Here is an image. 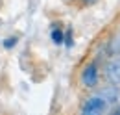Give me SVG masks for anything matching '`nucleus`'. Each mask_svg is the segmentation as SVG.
<instances>
[{
  "mask_svg": "<svg viewBox=\"0 0 120 115\" xmlns=\"http://www.w3.org/2000/svg\"><path fill=\"white\" fill-rule=\"evenodd\" d=\"M116 106H120V87L116 84H109L105 87L94 89L89 97L81 102L79 111L83 115L113 113V110Z\"/></svg>",
  "mask_w": 120,
  "mask_h": 115,
  "instance_id": "f257e3e1",
  "label": "nucleus"
},
{
  "mask_svg": "<svg viewBox=\"0 0 120 115\" xmlns=\"http://www.w3.org/2000/svg\"><path fill=\"white\" fill-rule=\"evenodd\" d=\"M81 84L87 89H96L100 84V67L96 61H90L81 71Z\"/></svg>",
  "mask_w": 120,
  "mask_h": 115,
  "instance_id": "f03ea898",
  "label": "nucleus"
},
{
  "mask_svg": "<svg viewBox=\"0 0 120 115\" xmlns=\"http://www.w3.org/2000/svg\"><path fill=\"white\" fill-rule=\"evenodd\" d=\"M104 78L107 84L120 86V54H113V58L104 65Z\"/></svg>",
  "mask_w": 120,
  "mask_h": 115,
  "instance_id": "7ed1b4c3",
  "label": "nucleus"
},
{
  "mask_svg": "<svg viewBox=\"0 0 120 115\" xmlns=\"http://www.w3.org/2000/svg\"><path fill=\"white\" fill-rule=\"evenodd\" d=\"M50 39H52L56 45H61L63 39H65V32H63L59 26H54V28L50 30Z\"/></svg>",
  "mask_w": 120,
  "mask_h": 115,
  "instance_id": "20e7f679",
  "label": "nucleus"
},
{
  "mask_svg": "<svg viewBox=\"0 0 120 115\" xmlns=\"http://www.w3.org/2000/svg\"><path fill=\"white\" fill-rule=\"evenodd\" d=\"M15 43H17L15 37H9V39H6V41H4V46H6V48H9V46H13Z\"/></svg>",
  "mask_w": 120,
  "mask_h": 115,
  "instance_id": "39448f33",
  "label": "nucleus"
},
{
  "mask_svg": "<svg viewBox=\"0 0 120 115\" xmlns=\"http://www.w3.org/2000/svg\"><path fill=\"white\" fill-rule=\"evenodd\" d=\"M113 113H115V115H120V106H116V108L113 110Z\"/></svg>",
  "mask_w": 120,
  "mask_h": 115,
  "instance_id": "423d86ee",
  "label": "nucleus"
},
{
  "mask_svg": "<svg viewBox=\"0 0 120 115\" xmlns=\"http://www.w3.org/2000/svg\"><path fill=\"white\" fill-rule=\"evenodd\" d=\"M81 2H83V4H87V6H89V4H94V2H96V0H81Z\"/></svg>",
  "mask_w": 120,
  "mask_h": 115,
  "instance_id": "0eeeda50",
  "label": "nucleus"
}]
</instances>
